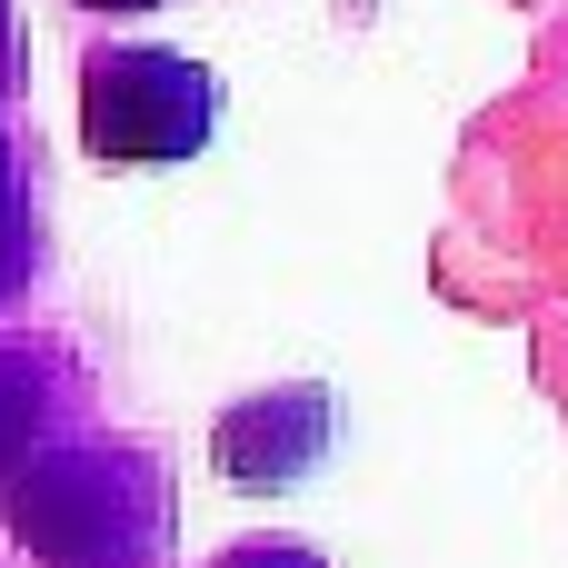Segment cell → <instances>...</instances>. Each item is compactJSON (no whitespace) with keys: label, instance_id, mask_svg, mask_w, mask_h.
<instances>
[{"label":"cell","instance_id":"6da1fadb","mask_svg":"<svg viewBox=\"0 0 568 568\" xmlns=\"http://www.w3.org/2000/svg\"><path fill=\"white\" fill-rule=\"evenodd\" d=\"M10 539L60 568H140L170 529V489L150 469V449L120 439H70V449H30L0 479Z\"/></svg>","mask_w":568,"mask_h":568},{"label":"cell","instance_id":"5b68a950","mask_svg":"<svg viewBox=\"0 0 568 568\" xmlns=\"http://www.w3.org/2000/svg\"><path fill=\"white\" fill-rule=\"evenodd\" d=\"M30 280V200H20V170H10V140H0V300Z\"/></svg>","mask_w":568,"mask_h":568},{"label":"cell","instance_id":"3957f363","mask_svg":"<svg viewBox=\"0 0 568 568\" xmlns=\"http://www.w3.org/2000/svg\"><path fill=\"white\" fill-rule=\"evenodd\" d=\"M210 449H220V479H240V489H300V479L320 469V449H329V399H320V389L240 399Z\"/></svg>","mask_w":568,"mask_h":568},{"label":"cell","instance_id":"8992f818","mask_svg":"<svg viewBox=\"0 0 568 568\" xmlns=\"http://www.w3.org/2000/svg\"><path fill=\"white\" fill-rule=\"evenodd\" d=\"M220 568H320L310 549H280V539H250V549H230Z\"/></svg>","mask_w":568,"mask_h":568},{"label":"cell","instance_id":"52a82bcc","mask_svg":"<svg viewBox=\"0 0 568 568\" xmlns=\"http://www.w3.org/2000/svg\"><path fill=\"white\" fill-rule=\"evenodd\" d=\"M80 10H160V0H80Z\"/></svg>","mask_w":568,"mask_h":568},{"label":"cell","instance_id":"7a4b0ae2","mask_svg":"<svg viewBox=\"0 0 568 568\" xmlns=\"http://www.w3.org/2000/svg\"><path fill=\"white\" fill-rule=\"evenodd\" d=\"M220 130V80L190 50L130 40V50H90L80 60V140L100 160L160 170V160H200Z\"/></svg>","mask_w":568,"mask_h":568},{"label":"cell","instance_id":"277c9868","mask_svg":"<svg viewBox=\"0 0 568 568\" xmlns=\"http://www.w3.org/2000/svg\"><path fill=\"white\" fill-rule=\"evenodd\" d=\"M40 419H50V379H40V359H30V349H10V339H0V479L40 449Z\"/></svg>","mask_w":568,"mask_h":568}]
</instances>
